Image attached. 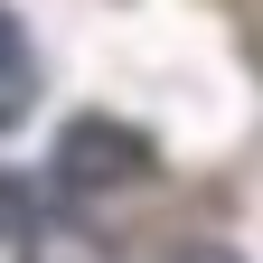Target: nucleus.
<instances>
[{"mask_svg":"<svg viewBox=\"0 0 263 263\" xmlns=\"http://www.w3.org/2000/svg\"><path fill=\"white\" fill-rule=\"evenodd\" d=\"M19 263H113V245L94 226H76V216H38L28 245H19Z\"/></svg>","mask_w":263,"mask_h":263,"instance_id":"3","label":"nucleus"},{"mask_svg":"<svg viewBox=\"0 0 263 263\" xmlns=\"http://www.w3.org/2000/svg\"><path fill=\"white\" fill-rule=\"evenodd\" d=\"M151 179V141L141 132H122L113 113H76L57 132V197H76V207H94V197H122Z\"/></svg>","mask_w":263,"mask_h":263,"instance_id":"1","label":"nucleus"},{"mask_svg":"<svg viewBox=\"0 0 263 263\" xmlns=\"http://www.w3.org/2000/svg\"><path fill=\"white\" fill-rule=\"evenodd\" d=\"M38 216H47V207H38V188L0 170V245H28V226H38Z\"/></svg>","mask_w":263,"mask_h":263,"instance_id":"4","label":"nucleus"},{"mask_svg":"<svg viewBox=\"0 0 263 263\" xmlns=\"http://www.w3.org/2000/svg\"><path fill=\"white\" fill-rule=\"evenodd\" d=\"M179 263H245V254H235V245H188Z\"/></svg>","mask_w":263,"mask_h":263,"instance_id":"5","label":"nucleus"},{"mask_svg":"<svg viewBox=\"0 0 263 263\" xmlns=\"http://www.w3.org/2000/svg\"><path fill=\"white\" fill-rule=\"evenodd\" d=\"M28 104H38V47H28V28L0 10V132H19Z\"/></svg>","mask_w":263,"mask_h":263,"instance_id":"2","label":"nucleus"}]
</instances>
